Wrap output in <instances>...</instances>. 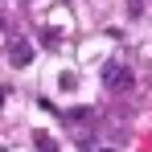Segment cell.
Wrapping results in <instances>:
<instances>
[{"instance_id": "3", "label": "cell", "mask_w": 152, "mask_h": 152, "mask_svg": "<svg viewBox=\"0 0 152 152\" xmlns=\"http://www.w3.org/2000/svg\"><path fill=\"white\" fill-rule=\"evenodd\" d=\"M33 144H37L41 152H58V144H53V140L45 136V132H37V136H33Z\"/></svg>"}, {"instance_id": "2", "label": "cell", "mask_w": 152, "mask_h": 152, "mask_svg": "<svg viewBox=\"0 0 152 152\" xmlns=\"http://www.w3.org/2000/svg\"><path fill=\"white\" fill-rule=\"evenodd\" d=\"M8 62H12V66H17V70H25L29 62H33V45H29L25 37H17V41H12V45H8Z\"/></svg>"}, {"instance_id": "4", "label": "cell", "mask_w": 152, "mask_h": 152, "mask_svg": "<svg viewBox=\"0 0 152 152\" xmlns=\"http://www.w3.org/2000/svg\"><path fill=\"white\" fill-rule=\"evenodd\" d=\"M0 103H4V91H0Z\"/></svg>"}, {"instance_id": "1", "label": "cell", "mask_w": 152, "mask_h": 152, "mask_svg": "<svg viewBox=\"0 0 152 152\" xmlns=\"http://www.w3.org/2000/svg\"><path fill=\"white\" fill-rule=\"evenodd\" d=\"M132 82H136V78H132V70H127L124 62H107V66H103V86H107V91L124 95V91H132Z\"/></svg>"}]
</instances>
